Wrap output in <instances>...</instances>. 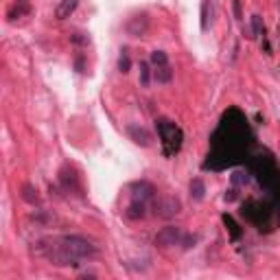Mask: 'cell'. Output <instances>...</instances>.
Here are the masks:
<instances>
[{
  "instance_id": "7c38bea8",
  "label": "cell",
  "mask_w": 280,
  "mask_h": 280,
  "mask_svg": "<svg viewBox=\"0 0 280 280\" xmlns=\"http://www.w3.org/2000/svg\"><path fill=\"white\" fill-rule=\"evenodd\" d=\"M66 171H68V169H64V171L60 173V180H62V184H64V186L68 188V190H81L77 175H75V173H70V175H68Z\"/></svg>"
},
{
  "instance_id": "9a60e30c",
  "label": "cell",
  "mask_w": 280,
  "mask_h": 280,
  "mask_svg": "<svg viewBox=\"0 0 280 280\" xmlns=\"http://www.w3.org/2000/svg\"><path fill=\"white\" fill-rule=\"evenodd\" d=\"M22 197H24V202H29V204H38V202H40L38 188H33L31 184H26V186L22 188Z\"/></svg>"
},
{
  "instance_id": "8fae6325",
  "label": "cell",
  "mask_w": 280,
  "mask_h": 280,
  "mask_svg": "<svg viewBox=\"0 0 280 280\" xmlns=\"http://www.w3.org/2000/svg\"><path fill=\"white\" fill-rule=\"evenodd\" d=\"M77 5H79V0H62V3L57 5V11H55L57 20H66V18H70L72 13H75Z\"/></svg>"
},
{
  "instance_id": "4fadbf2b",
  "label": "cell",
  "mask_w": 280,
  "mask_h": 280,
  "mask_svg": "<svg viewBox=\"0 0 280 280\" xmlns=\"http://www.w3.org/2000/svg\"><path fill=\"white\" fill-rule=\"evenodd\" d=\"M204 195H206V186H204V182L200 178H195L193 182H190V197H193L195 202H202L204 200Z\"/></svg>"
},
{
  "instance_id": "9c48e42d",
  "label": "cell",
  "mask_w": 280,
  "mask_h": 280,
  "mask_svg": "<svg viewBox=\"0 0 280 280\" xmlns=\"http://www.w3.org/2000/svg\"><path fill=\"white\" fill-rule=\"evenodd\" d=\"M26 13H31V3H29V0H13L11 9L7 11V18H9V20H16V18L26 16Z\"/></svg>"
},
{
  "instance_id": "52a82bcc",
  "label": "cell",
  "mask_w": 280,
  "mask_h": 280,
  "mask_svg": "<svg viewBox=\"0 0 280 280\" xmlns=\"http://www.w3.org/2000/svg\"><path fill=\"white\" fill-rule=\"evenodd\" d=\"M131 200H143V202H153L156 200V188L149 182H136L131 184Z\"/></svg>"
},
{
  "instance_id": "cb8c5ba5",
  "label": "cell",
  "mask_w": 280,
  "mask_h": 280,
  "mask_svg": "<svg viewBox=\"0 0 280 280\" xmlns=\"http://www.w3.org/2000/svg\"><path fill=\"white\" fill-rule=\"evenodd\" d=\"M234 16L241 20V0H234Z\"/></svg>"
},
{
  "instance_id": "6da1fadb",
  "label": "cell",
  "mask_w": 280,
  "mask_h": 280,
  "mask_svg": "<svg viewBox=\"0 0 280 280\" xmlns=\"http://www.w3.org/2000/svg\"><path fill=\"white\" fill-rule=\"evenodd\" d=\"M38 254L46 256L53 265H77L79 261L90 259L97 254V247L88 239L70 234V237H62L55 241H40L38 243Z\"/></svg>"
},
{
  "instance_id": "e0dca14e",
  "label": "cell",
  "mask_w": 280,
  "mask_h": 280,
  "mask_svg": "<svg viewBox=\"0 0 280 280\" xmlns=\"http://www.w3.org/2000/svg\"><path fill=\"white\" fill-rule=\"evenodd\" d=\"M151 64L156 66V68H158V66H166L169 57H166L164 50H153V53H151Z\"/></svg>"
},
{
  "instance_id": "ac0fdd59",
  "label": "cell",
  "mask_w": 280,
  "mask_h": 280,
  "mask_svg": "<svg viewBox=\"0 0 280 280\" xmlns=\"http://www.w3.org/2000/svg\"><path fill=\"white\" fill-rule=\"evenodd\" d=\"M223 223H226L228 228H230V232H232V239H234V241H237V239L241 237V230H239V226H237V223H234V221H232V217H228V215L223 217Z\"/></svg>"
},
{
  "instance_id": "603a6c76",
  "label": "cell",
  "mask_w": 280,
  "mask_h": 280,
  "mask_svg": "<svg viewBox=\"0 0 280 280\" xmlns=\"http://www.w3.org/2000/svg\"><path fill=\"white\" fill-rule=\"evenodd\" d=\"M72 42H75V44H88L90 40L83 38V33H75V35H72Z\"/></svg>"
},
{
  "instance_id": "7a4b0ae2",
  "label": "cell",
  "mask_w": 280,
  "mask_h": 280,
  "mask_svg": "<svg viewBox=\"0 0 280 280\" xmlns=\"http://www.w3.org/2000/svg\"><path fill=\"white\" fill-rule=\"evenodd\" d=\"M156 127H158V136H160V143H162V151H164V156H166V158L175 156V153L182 149V140H184L182 129H180L173 121H169V119H158V121H156Z\"/></svg>"
},
{
  "instance_id": "5bb4252c",
  "label": "cell",
  "mask_w": 280,
  "mask_h": 280,
  "mask_svg": "<svg viewBox=\"0 0 280 280\" xmlns=\"http://www.w3.org/2000/svg\"><path fill=\"white\" fill-rule=\"evenodd\" d=\"M156 79L160 81V83H169V81L173 79V70L169 68V64L166 66H158V68H156Z\"/></svg>"
},
{
  "instance_id": "5b68a950",
  "label": "cell",
  "mask_w": 280,
  "mask_h": 280,
  "mask_svg": "<svg viewBox=\"0 0 280 280\" xmlns=\"http://www.w3.org/2000/svg\"><path fill=\"white\" fill-rule=\"evenodd\" d=\"M180 208L182 206L175 197H160V200H153V212L162 219H169V217L178 215Z\"/></svg>"
},
{
  "instance_id": "30bf717a",
  "label": "cell",
  "mask_w": 280,
  "mask_h": 280,
  "mask_svg": "<svg viewBox=\"0 0 280 280\" xmlns=\"http://www.w3.org/2000/svg\"><path fill=\"white\" fill-rule=\"evenodd\" d=\"M147 215V202L143 200H131V204L125 210V217L127 219H143Z\"/></svg>"
},
{
  "instance_id": "3957f363",
  "label": "cell",
  "mask_w": 280,
  "mask_h": 280,
  "mask_svg": "<svg viewBox=\"0 0 280 280\" xmlns=\"http://www.w3.org/2000/svg\"><path fill=\"white\" fill-rule=\"evenodd\" d=\"M243 217H245L249 223H256V226H265L269 221V210H267V206H263L261 202H247V204H243Z\"/></svg>"
},
{
  "instance_id": "8992f818",
  "label": "cell",
  "mask_w": 280,
  "mask_h": 280,
  "mask_svg": "<svg viewBox=\"0 0 280 280\" xmlns=\"http://www.w3.org/2000/svg\"><path fill=\"white\" fill-rule=\"evenodd\" d=\"M125 31H127V35H131V38H143V35L149 31V18H147V13L131 16L125 22Z\"/></svg>"
},
{
  "instance_id": "d6986e66",
  "label": "cell",
  "mask_w": 280,
  "mask_h": 280,
  "mask_svg": "<svg viewBox=\"0 0 280 280\" xmlns=\"http://www.w3.org/2000/svg\"><path fill=\"white\" fill-rule=\"evenodd\" d=\"M129 66H131L129 55H127V50H123V55H121V60H119V68H121V72H129Z\"/></svg>"
},
{
  "instance_id": "277c9868",
  "label": "cell",
  "mask_w": 280,
  "mask_h": 280,
  "mask_svg": "<svg viewBox=\"0 0 280 280\" xmlns=\"http://www.w3.org/2000/svg\"><path fill=\"white\" fill-rule=\"evenodd\" d=\"M184 239V232L182 228L178 226H166L156 234V245L158 247H173V245H180Z\"/></svg>"
},
{
  "instance_id": "d4e9b609",
  "label": "cell",
  "mask_w": 280,
  "mask_h": 280,
  "mask_svg": "<svg viewBox=\"0 0 280 280\" xmlns=\"http://www.w3.org/2000/svg\"><path fill=\"white\" fill-rule=\"evenodd\" d=\"M75 66H77V70H79V72H83V60H81V57H77Z\"/></svg>"
},
{
  "instance_id": "2e32d148",
  "label": "cell",
  "mask_w": 280,
  "mask_h": 280,
  "mask_svg": "<svg viewBox=\"0 0 280 280\" xmlns=\"http://www.w3.org/2000/svg\"><path fill=\"white\" fill-rule=\"evenodd\" d=\"M208 20H210V0L202 3V31H208Z\"/></svg>"
},
{
  "instance_id": "ba28073f",
  "label": "cell",
  "mask_w": 280,
  "mask_h": 280,
  "mask_svg": "<svg viewBox=\"0 0 280 280\" xmlns=\"http://www.w3.org/2000/svg\"><path fill=\"white\" fill-rule=\"evenodd\" d=\"M127 134H129V138L134 140L136 145H140V147H149V145H151V134H149V131H147L145 127L129 125V127H127Z\"/></svg>"
},
{
  "instance_id": "44dd1931",
  "label": "cell",
  "mask_w": 280,
  "mask_h": 280,
  "mask_svg": "<svg viewBox=\"0 0 280 280\" xmlns=\"http://www.w3.org/2000/svg\"><path fill=\"white\" fill-rule=\"evenodd\" d=\"M195 243H197V237H190V234H184V239H182V245H184V249L193 247Z\"/></svg>"
},
{
  "instance_id": "7402d4cb",
  "label": "cell",
  "mask_w": 280,
  "mask_h": 280,
  "mask_svg": "<svg viewBox=\"0 0 280 280\" xmlns=\"http://www.w3.org/2000/svg\"><path fill=\"white\" fill-rule=\"evenodd\" d=\"M252 26H254V33H256V35H261L263 24H261V18H259V16H254V18H252Z\"/></svg>"
},
{
  "instance_id": "ffe728a7",
  "label": "cell",
  "mask_w": 280,
  "mask_h": 280,
  "mask_svg": "<svg viewBox=\"0 0 280 280\" xmlns=\"http://www.w3.org/2000/svg\"><path fill=\"white\" fill-rule=\"evenodd\" d=\"M140 83H143L145 88L149 86V66L147 64H140Z\"/></svg>"
}]
</instances>
